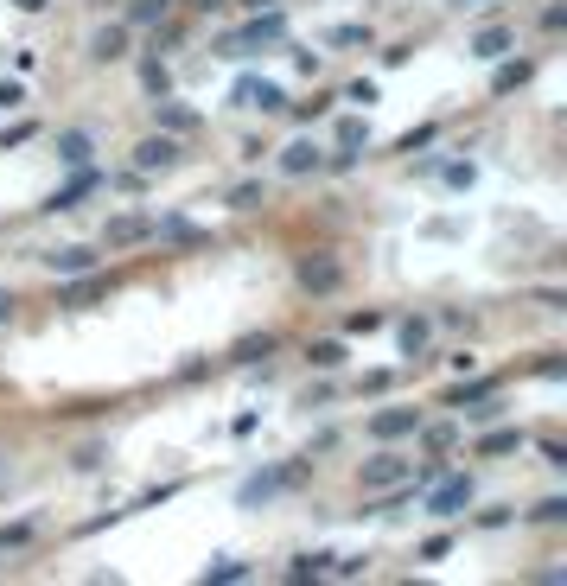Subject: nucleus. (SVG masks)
Masks as SVG:
<instances>
[{"mask_svg":"<svg viewBox=\"0 0 567 586\" xmlns=\"http://www.w3.org/2000/svg\"><path fill=\"white\" fill-rule=\"evenodd\" d=\"M542 459L555 465V472H567V446H561V440H542Z\"/></svg>","mask_w":567,"mask_h":586,"instance_id":"36","label":"nucleus"},{"mask_svg":"<svg viewBox=\"0 0 567 586\" xmlns=\"http://www.w3.org/2000/svg\"><path fill=\"white\" fill-rule=\"evenodd\" d=\"M185 7H192V13H217L223 0H185Z\"/></svg>","mask_w":567,"mask_h":586,"instance_id":"42","label":"nucleus"},{"mask_svg":"<svg viewBox=\"0 0 567 586\" xmlns=\"http://www.w3.org/2000/svg\"><path fill=\"white\" fill-rule=\"evenodd\" d=\"M13 7H20V13H45V0H13Z\"/></svg>","mask_w":567,"mask_h":586,"instance_id":"43","label":"nucleus"},{"mask_svg":"<svg viewBox=\"0 0 567 586\" xmlns=\"http://www.w3.org/2000/svg\"><path fill=\"white\" fill-rule=\"evenodd\" d=\"M134 243H153V217L122 211V217L102 223V249H134Z\"/></svg>","mask_w":567,"mask_h":586,"instance_id":"8","label":"nucleus"},{"mask_svg":"<svg viewBox=\"0 0 567 586\" xmlns=\"http://www.w3.org/2000/svg\"><path fill=\"white\" fill-rule=\"evenodd\" d=\"M517 446H523V427H491V434H478L472 453L478 459H497V453H517Z\"/></svg>","mask_w":567,"mask_h":586,"instance_id":"17","label":"nucleus"},{"mask_svg":"<svg viewBox=\"0 0 567 586\" xmlns=\"http://www.w3.org/2000/svg\"><path fill=\"white\" fill-rule=\"evenodd\" d=\"M141 83H147V96H166V83H173V77H166L160 58H147V64H141Z\"/></svg>","mask_w":567,"mask_h":586,"instance_id":"29","label":"nucleus"},{"mask_svg":"<svg viewBox=\"0 0 567 586\" xmlns=\"http://www.w3.org/2000/svg\"><path fill=\"white\" fill-rule=\"evenodd\" d=\"M472 497H478L472 491V472H440L434 485H427V516H459Z\"/></svg>","mask_w":567,"mask_h":586,"instance_id":"3","label":"nucleus"},{"mask_svg":"<svg viewBox=\"0 0 567 586\" xmlns=\"http://www.w3.org/2000/svg\"><path fill=\"white\" fill-rule=\"evenodd\" d=\"M306 364H313V370H338V364H345V344H338V338H313V344H306Z\"/></svg>","mask_w":567,"mask_h":586,"instance_id":"21","label":"nucleus"},{"mask_svg":"<svg viewBox=\"0 0 567 586\" xmlns=\"http://www.w3.org/2000/svg\"><path fill=\"white\" fill-rule=\"evenodd\" d=\"M274 344H281V338H274V332H262V338H243V344H236L230 357H236V364H255V357H268Z\"/></svg>","mask_w":567,"mask_h":586,"instance_id":"25","label":"nucleus"},{"mask_svg":"<svg viewBox=\"0 0 567 586\" xmlns=\"http://www.w3.org/2000/svg\"><path fill=\"white\" fill-rule=\"evenodd\" d=\"M109 287H115V274H102V268L64 274V293H58V306H71V313H90L96 300H109Z\"/></svg>","mask_w":567,"mask_h":586,"instance_id":"4","label":"nucleus"},{"mask_svg":"<svg viewBox=\"0 0 567 586\" xmlns=\"http://www.w3.org/2000/svg\"><path fill=\"white\" fill-rule=\"evenodd\" d=\"M529 523H567V497H542V504L529 510Z\"/></svg>","mask_w":567,"mask_h":586,"instance_id":"27","label":"nucleus"},{"mask_svg":"<svg viewBox=\"0 0 567 586\" xmlns=\"http://www.w3.org/2000/svg\"><path fill=\"white\" fill-rule=\"evenodd\" d=\"M90 153H96V147H90V134H83V128H64V134H58V160H64V166H90Z\"/></svg>","mask_w":567,"mask_h":586,"instance_id":"19","label":"nucleus"},{"mask_svg":"<svg viewBox=\"0 0 567 586\" xmlns=\"http://www.w3.org/2000/svg\"><path fill=\"white\" fill-rule=\"evenodd\" d=\"M173 7L179 0H128V13H122V26H160V20H173Z\"/></svg>","mask_w":567,"mask_h":586,"instance_id":"16","label":"nucleus"},{"mask_svg":"<svg viewBox=\"0 0 567 586\" xmlns=\"http://www.w3.org/2000/svg\"><path fill=\"white\" fill-rule=\"evenodd\" d=\"M408 472H415V465H408L402 453H376V459L357 465V485L364 491H395V485H408Z\"/></svg>","mask_w":567,"mask_h":586,"instance_id":"5","label":"nucleus"},{"mask_svg":"<svg viewBox=\"0 0 567 586\" xmlns=\"http://www.w3.org/2000/svg\"><path fill=\"white\" fill-rule=\"evenodd\" d=\"M338 147H345V153L370 147V128H364V122H345V128H338Z\"/></svg>","mask_w":567,"mask_h":586,"instance_id":"32","label":"nucleus"},{"mask_svg":"<svg viewBox=\"0 0 567 586\" xmlns=\"http://www.w3.org/2000/svg\"><path fill=\"white\" fill-rule=\"evenodd\" d=\"M128 32H134V26H96V32H90V58H96V64L128 58Z\"/></svg>","mask_w":567,"mask_h":586,"instance_id":"13","label":"nucleus"},{"mask_svg":"<svg viewBox=\"0 0 567 586\" xmlns=\"http://www.w3.org/2000/svg\"><path fill=\"white\" fill-rule=\"evenodd\" d=\"M20 102H26L20 83H0V109H20Z\"/></svg>","mask_w":567,"mask_h":586,"instance_id":"40","label":"nucleus"},{"mask_svg":"<svg viewBox=\"0 0 567 586\" xmlns=\"http://www.w3.org/2000/svg\"><path fill=\"white\" fill-rule=\"evenodd\" d=\"M243 7H262V0H243ZM268 7H274V0H268Z\"/></svg>","mask_w":567,"mask_h":586,"instance_id":"45","label":"nucleus"},{"mask_svg":"<svg viewBox=\"0 0 567 586\" xmlns=\"http://www.w3.org/2000/svg\"><path fill=\"white\" fill-rule=\"evenodd\" d=\"M306 465L313 459H294V465H274V472H255L243 491H236V504H268V497H281V491H294L300 478H306Z\"/></svg>","mask_w":567,"mask_h":586,"instance_id":"2","label":"nucleus"},{"mask_svg":"<svg viewBox=\"0 0 567 586\" xmlns=\"http://www.w3.org/2000/svg\"><path fill=\"white\" fill-rule=\"evenodd\" d=\"M20 141H32V122H20V128H7V134H0V153H7V147H20Z\"/></svg>","mask_w":567,"mask_h":586,"instance_id":"38","label":"nucleus"},{"mask_svg":"<svg viewBox=\"0 0 567 586\" xmlns=\"http://www.w3.org/2000/svg\"><path fill=\"white\" fill-rule=\"evenodd\" d=\"M485 395H497V376H472V383L446 389V408H472V402H485Z\"/></svg>","mask_w":567,"mask_h":586,"instance_id":"20","label":"nucleus"},{"mask_svg":"<svg viewBox=\"0 0 567 586\" xmlns=\"http://www.w3.org/2000/svg\"><path fill=\"white\" fill-rule=\"evenodd\" d=\"M510 45H517V39H510V26H478L472 32V58H504Z\"/></svg>","mask_w":567,"mask_h":586,"instance_id":"18","label":"nucleus"},{"mask_svg":"<svg viewBox=\"0 0 567 586\" xmlns=\"http://www.w3.org/2000/svg\"><path fill=\"white\" fill-rule=\"evenodd\" d=\"M446 548H453V536H434V542H421V561H440Z\"/></svg>","mask_w":567,"mask_h":586,"instance_id":"39","label":"nucleus"},{"mask_svg":"<svg viewBox=\"0 0 567 586\" xmlns=\"http://www.w3.org/2000/svg\"><path fill=\"white\" fill-rule=\"evenodd\" d=\"M0 478H7V453H0Z\"/></svg>","mask_w":567,"mask_h":586,"instance_id":"46","label":"nucleus"},{"mask_svg":"<svg viewBox=\"0 0 567 586\" xmlns=\"http://www.w3.org/2000/svg\"><path fill=\"white\" fill-rule=\"evenodd\" d=\"M281 32H287V13H281V7L255 13V20H249V26H243V32H236V39H230V58H249L255 45H274V39H281Z\"/></svg>","mask_w":567,"mask_h":586,"instance_id":"6","label":"nucleus"},{"mask_svg":"<svg viewBox=\"0 0 567 586\" xmlns=\"http://www.w3.org/2000/svg\"><path fill=\"white\" fill-rule=\"evenodd\" d=\"M415 434L427 440V453H446V446H453V440H459V427H446V421H421V427H415Z\"/></svg>","mask_w":567,"mask_h":586,"instance_id":"23","label":"nucleus"},{"mask_svg":"<svg viewBox=\"0 0 567 586\" xmlns=\"http://www.w3.org/2000/svg\"><path fill=\"white\" fill-rule=\"evenodd\" d=\"M319 166H325L319 141H287L281 147V172H287V179H306V172H319Z\"/></svg>","mask_w":567,"mask_h":586,"instance_id":"11","label":"nucleus"},{"mask_svg":"<svg viewBox=\"0 0 567 586\" xmlns=\"http://www.w3.org/2000/svg\"><path fill=\"white\" fill-rule=\"evenodd\" d=\"M96 185H102V172H96V166H77V179L64 185V192H51V198H45V211H77V198H90Z\"/></svg>","mask_w":567,"mask_h":586,"instance_id":"12","label":"nucleus"},{"mask_svg":"<svg viewBox=\"0 0 567 586\" xmlns=\"http://www.w3.org/2000/svg\"><path fill=\"white\" fill-rule=\"evenodd\" d=\"M478 523H485V529H504V523H510V510H504V504H491V510H478Z\"/></svg>","mask_w":567,"mask_h":586,"instance_id":"37","label":"nucleus"},{"mask_svg":"<svg viewBox=\"0 0 567 586\" xmlns=\"http://www.w3.org/2000/svg\"><path fill=\"white\" fill-rule=\"evenodd\" d=\"M230 96H236V109H262V115L287 109V90H281V83H268V77H243Z\"/></svg>","mask_w":567,"mask_h":586,"instance_id":"10","label":"nucleus"},{"mask_svg":"<svg viewBox=\"0 0 567 586\" xmlns=\"http://www.w3.org/2000/svg\"><path fill=\"white\" fill-rule=\"evenodd\" d=\"M427 415H421V408H376V415H370V434L376 440H415V427H421Z\"/></svg>","mask_w":567,"mask_h":586,"instance_id":"9","label":"nucleus"},{"mask_svg":"<svg viewBox=\"0 0 567 586\" xmlns=\"http://www.w3.org/2000/svg\"><path fill=\"white\" fill-rule=\"evenodd\" d=\"M45 268H51V274H83V268H96V249H90V243H64V249L45 255Z\"/></svg>","mask_w":567,"mask_h":586,"instance_id":"15","label":"nucleus"},{"mask_svg":"<svg viewBox=\"0 0 567 586\" xmlns=\"http://www.w3.org/2000/svg\"><path fill=\"white\" fill-rule=\"evenodd\" d=\"M32 536H39V523H13V529H0V548H26Z\"/></svg>","mask_w":567,"mask_h":586,"instance_id":"33","label":"nucleus"},{"mask_svg":"<svg viewBox=\"0 0 567 586\" xmlns=\"http://www.w3.org/2000/svg\"><path fill=\"white\" fill-rule=\"evenodd\" d=\"M325 45H370V26H332Z\"/></svg>","mask_w":567,"mask_h":586,"instance_id":"31","label":"nucleus"},{"mask_svg":"<svg viewBox=\"0 0 567 586\" xmlns=\"http://www.w3.org/2000/svg\"><path fill=\"white\" fill-rule=\"evenodd\" d=\"M345 332H383V313H376V306H364V313L345 319Z\"/></svg>","mask_w":567,"mask_h":586,"instance_id":"34","label":"nucleus"},{"mask_svg":"<svg viewBox=\"0 0 567 586\" xmlns=\"http://www.w3.org/2000/svg\"><path fill=\"white\" fill-rule=\"evenodd\" d=\"M427 332H434L427 319H402V357H421L427 351Z\"/></svg>","mask_w":567,"mask_h":586,"instance_id":"24","label":"nucleus"},{"mask_svg":"<svg viewBox=\"0 0 567 586\" xmlns=\"http://www.w3.org/2000/svg\"><path fill=\"white\" fill-rule=\"evenodd\" d=\"M185 160V141L179 134H147L141 147H134V172H173Z\"/></svg>","mask_w":567,"mask_h":586,"instance_id":"7","label":"nucleus"},{"mask_svg":"<svg viewBox=\"0 0 567 586\" xmlns=\"http://www.w3.org/2000/svg\"><path fill=\"white\" fill-rule=\"evenodd\" d=\"M313 574H332V555H294L287 580H313Z\"/></svg>","mask_w":567,"mask_h":586,"instance_id":"26","label":"nucleus"},{"mask_svg":"<svg viewBox=\"0 0 567 586\" xmlns=\"http://www.w3.org/2000/svg\"><path fill=\"white\" fill-rule=\"evenodd\" d=\"M536 376H548V383H561V376H567V364H561V351H542V357H536Z\"/></svg>","mask_w":567,"mask_h":586,"instance_id":"35","label":"nucleus"},{"mask_svg":"<svg viewBox=\"0 0 567 586\" xmlns=\"http://www.w3.org/2000/svg\"><path fill=\"white\" fill-rule=\"evenodd\" d=\"M262 204H268V185H262V179L230 185V211H262Z\"/></svg>","mask_w":567,"mask_h":586,"instance_id":"22","label":"nucleus"},{"mask_svg":"<svg viewBox=\"0 0 567 586\" xmlns=\"http://www.w3.org/2000/svg\"><path fill=\"white\" fill-rule=\"evenodd\" d=\"M294 281L313 293V300H332V293L345 287V262H338V255H300V262H294Z\"/></svg>","mask_w":567,"mask_h":586,"instance_id":"1","label":"nucleus"},{"mask_svg":"<svg viewBox=\"0 0 567 586\" xmlns=\"http://www.w3.org/2000/svg\"><path fill=\"white\" fill-rule=\"evenodd\" d=\"M453 7H485V0H453Z\"/></svg>","mask_w":567,"mask_h":586,"instance_id":"44","label":"nucleus"},{"mask_svg":"<svg viewBox=\"0 0 567 586\" xmlns=\"http://www.w3.org/2000/svg\"><path fill=\"white\" fill-rule=\"evenodd\" d=\"M153 122H160V134H179V141H185V134H198V115L192 109H185V102H153Z\"/></svg>","mask_w":567,"mask_h":586,"instance_id":"14","label":"nucleus"},{"mask_svg":"<svg viewBox=\"0 0 567 586\" xmlns=\"http://www.w3.org/2000/svg\"><path fill=\"white\" fill-rule=\"evenodd\" d=\"M204 580L230 586V580H249V567H243V561H211V567H204Z\"/></svg>","mask_w":567,"mask_h":586,"instance_id":"28","label":"nucleus"},{"mask_svg":"<svg viewBox=\"0 0 567 586\" xmlns=\"http://www.w3.org/2000/svg\"><path fill=\"white\" fill-rule=\"evenodd\" d=\"M529 77V64H497V77H491V90L504 96V90H517V83Z\"/></svg>","mask_w":567,"mask_h":586,"instance_id":"30","label":"nucleus"},{"mask_svg":"<svg viewBox=\"0 0 567 586\" xmlns=\"http://www.w3.org/2000/svg\"><path fill=\"white\" fill-rule=\"evenodd\" d=\"M13 306H20V300H13V293H0V325H13Z\"/></svg>","mask_w":567,"mask_h":586,"instance_id":"41","label":"nucleus"}]
</instances>
